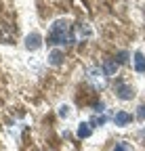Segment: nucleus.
Wrapping results in <instances>:
<instances>
[{"mask_svg":"<svg viewBox=\"0 0 145 151\" xmlns=\"http://www.w3.org/2000/svg\"><path fill=\"white\" fill-rule=\"evenodd\" d=\"M63 57H65V55H63V50L55 48V50H50V52H48V63L57 67V65H61V63H63Z\"/></svg>","mask_w":145,"mask_h":151,"instance_id":"nucleus-8","label":"nucleus"},{"mask_svg":"<svg viewBox=\"0 0 145 151\" xmlns=\"http://www.w3.org/2000/svg\"><path fill=\"white\" fill-rule=\"evenodd\" d=\"M86 82L90 88H95V90H103L107 86V76L101 67L93 65V67H88L86 69Z\"/></svg>","mask_w":145,"mask_h":151,"instance_id":"nucleus-2","label":"nucleus"},{"mask_svg":"<svg viewBox=\"0 0 145 151\" xmlns=\"http://www.w3.org/2000/svg\"><path fill=\"white\" fill-rule=\"evenodd\" d=\"M40 44H42V38H40L38 32H34V34H30V36L25 38V48H27V50H38Z\"/></svg>","mask_w":145,"mask_h":151,"instance_id":"nucleus-5","label":"nucleus"},{"mask_svg":"<svg viewBox=\"0 0 145 151\" xmlns=\"http://www.w3.org/2000/svg\"><path fill=\"white\" fill-rule=\"evenodd\" d=\"M137 120L145 122V105H139V109H137Z\"/></svg>","mask_w":145,"mask_h":151,"instance_id":"nucleus-13","label":"nucleus"},{"mask_svg":"<svg viewBox=\"0 0 145 151\" xmlns=\"http://www.w3.org/2000/svg\"><path fill=\"white\" fill-rule=\"evenodd\" d=\"M90 36H93V29H90L88 23H76L74 25V34H71L74 42H86Z\"/></svg>","mask_w":145,"mask_h":151,"instance_id":"nucleus-3","label":"nucleus"},{"mask_svg":"<svg viewBox=\"0 0 145 151\" xmlns=\"http://www.w3.org/2000/svg\"><path fill=\"white\" fill-rule=\"evenodd\" d=\"M131 122H133V116H131V113H126V111H118L114 116V124L116 126H126Z\"/></svg>","mask_w":145,"mask_h":151,"instance_id":"nucleus-7","label":"nucleus"},{"mask_svg":"<svg viewBox=\"0 0 145 151\" xmlns=\"http://www.w3.org/2000/svg\"><path fill=\"white\" fill-rule=\"evenodd\" d=\"M103 71H105L107 78H110V76H114V73L118 71V61H116V59H107L105 65H103Z\"/></svg>","mask_w":145,"mask_h":151,"instance_id":"nucleus-10","label":"nucleus"},{"mask_svg":"<svg viewBox=\"0 0 145 151\" xmlns=\"http://www.w3.org/2000/svg\"><path fill=\"white\" fill-rule=\"evenodd\" d=\"M71 38L69 34V21L65 19H57L55 23L50 25V32H48V44H65L67 40Z\"/></svg>","mask_w":145,"mask_h":151,"instance_id":"nucleus-1","label":"nucleus"},{"mask_svg":"<svg viewBox=\"0 0 145 151\" xmlns=\"http://www.w3.org/2000/svg\"><path fill=\"white\" fill-rule=\"evenodd\" d=\"M133 65H135V71L137 73H145V55L141 50H137L133 55Z\"/></svg>","mask_w":145,"mask_h":151,"instance_id":"nucleus-6","label":"nucleus"},{"mask_svg":"<svg viewBox=\"0 0 145 151\" xmlns=\"http://www.w3.org/2000/svg\"><path fill=\"white\" fill-rule=\"evenodd\" d=\"M105 122H107V116H105V113H101V116L97 113V116H95L93 120H90V126H103Z\"/></svg>","mask_w":145,"mask_h":151,"instance_id":"nucleus-11","label":"nucleus"},{"mask_svg":"<svg viewBox=\"0 0 145 151\" xmlns=\"http://www.w3.org/2000/svg\"><path fill=\"white\" fill-rule=\"evenodd\" d=\"M112 151H135V149H133L128 143H124V141H122V143H116Z\"/></svg>","mask_w":145,"mask_h":151,"instance_id":"nucleus-12","label":"nucleus"},{"mask_svg":"<svg viewBox=\"0 0 145 151\" xmlns=\"http://www.w3.org/2000/svg\"><path fill=\"white\" fill-rule=\"evenodd\" d=\"M69 113H71V111H69V107H67V105H61V107H59V116H61V118H67Z\"/></svg>","mask_w":145,"mask_h":151,"instance_id":"nucleus-14","label":"nucleus"},{"mask_svg":"<svg viewBox=\"0 0 145 151\" xmlns=\"http://www.w3.org/2000/svg\"><path fill=\"white\" fill-rule=\"evenodd\" d=\"M76 134H78V139H88L90 134H93V126H90L88 122H82V124L78 126V132H76Z\"/></svg>","mask_w":145,"mask_h":151,"instance_id":"nucleus-9","label":"nucleus"},{"mask_svg":"<svg viewBox=\"0 0 145 151\" xmlns=\"http://www.w3.org/2000/svg\"><path fill=\"white\" fill-rule=\"evenodd\" d=\"M116 97L122 99V101H131L135 97V88L128 86V84H124V82H118L116 84Z\"/></svg>","mask_w":145,"mask_h":151,"instance_id":"nucleus-4","label":"nucleus"},{"mask_svg":"<svg viewBox=\"0 0 145 151\" xmlns=\"http://www.w3.org/2000/svg\"><path fill=\"white\" fill-rule=\"evenodd\" d=\"M120 63H128V52L122 50V52L118 55V65H120Z\"/></svg>","mask_w":145,"mask_h":151,"instance_id":"nucleus-15","label":"nucleus"}]
</instances>
